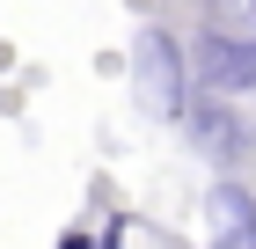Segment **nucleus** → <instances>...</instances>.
Returning <instances> with one entry per match:
<instances>
[{"mask_svg":"<svg viewBox=\"0 0 256 249\" xmlns=\"http://www.w3.org/2000/svg\"><path fill=\"white\" fill-rule=\"evenodd\" d=\"M139 59H146V74H154V103H161L168 117H183L190 96H183V59H176V44H168V37H146Z\"/></svg>","mask_w":256,"mask_h":249,"instance_id":"f257e3e1","label":"nucleus"},{"mask_svg":"<svg viewBox=\"0 0 256 249\" xmlns=\"http://www.w3.org/2000/svg\"><path fill=\"white\" fill-rule=\"evenodd\" d=\"M205 74H212V88H256V44L205 37Z\"/></svg>","mask_w":256,"mask_h":249,"instance_id":"f03ea898","label":"nucleus"},{"mask_svg":"<svg viewBox=\"0 0 256 249\" xmlns=\"http://www.w3.org/2000/svg\"><path fill=\"white\" fill-rule=\"evenodd\" d=\"M212 234H227V242H256V205L242 183H227V191L212 198Z\"/></svg>","mask_w":256,"mask_h":249,"instance_id":"7ed1b4c3","label":"nucleus"},{"mask_svg":"<svg viewBox=\"0 0 256 249\" xmlns=\"http://www.w3.org/2000/svg\"><path fill=\"white\" fill-rule=\"evenodd\" d=\"M198 125H205V139H212V147H227V154H242V147H249V139H242V125H234L227 110H205Z\"/></svg>","mask_w":256,"mask_h":249,"instance_id":"20e7f679","label":"nucleus"}]
</instances>
